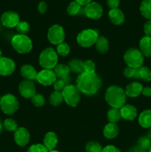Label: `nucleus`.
I'll use <instances>...</instances> for the list:
<instances>
[{"instance_id": "1", "label": "nucleus", "mask_w": 151, "mask_h": 152, "mask_svg": "<svg viewBox=\"0 0 151 152\" xmlns=\"http://www.w3.org/2000/svg\"><path fill=\"white\" fill-rule=\"evenodd\" d=\"M102 85V80L96 72L92 74L83 72L77 77L76 86L83 94L93 96L99 92Z\"/></svg>"}, {"instance_id": "2", "label": "nucleus", "mask_w": 151, "mask_h": 152, "mask_svg": "<svg viewBox=\"0 0 151 152\" xmlns=\"http://www.w3.org/2000/svg\"><path fill=\"white\" fill-rule=\"evenodd\" d=\"M105 100L111 108L120 109L125 105L127 96L122 88L118 86H111L105 92Z\"/></svg>"}, {"instance_id": "3", "label": "nucleus", "mask_w": 151, "mask_h": 152, "mask_svg": "<svg viewBox=\"0 0 151 152\" xmlns=\"http://www.w3.org/2000/svg\"><path fill=\"white\" fill-rule=\"evenodd\" d=\"M58 53L53 48H47L44 49L38 57V62L43 69L52 70L58 65Z\"/></svg>"}, {"instance_id": "4", "label": "nucleus", "mask_w": 151, "mask_h": 152, "mask_svg": "<svg viewBox=\"0 0 151 152\" xmlns=\"http://www.w3.org/2000/svg\"><path fill=\"white\" fill-rule=\"evenodd\" d=\"M11 45L13 49L20 54L30 53L33 48V42L30 38L23 34H19L13 36L11 39Z\"/></svg>"}, {"instance_id": "5", "label": "nucleus", "mask_w": 151, "mask_h": 152, "mask_svg": "<svg viewBox=\"0 0 151 152\" xmlns=\"http://www.w3.org/2000/svg\"><path fill=\"white\" fill-rule=\"evenodd\" d=\"M99 31L96 29H84L77 35V43L82 48H90L95 45L99 38Z\"/></svg>"}, {"instance_id": "6", "label": "nucleus", "mask_w": 151, "mask_h": 152, "mask_svg": "<svg viewBox=\"0 0 151 152\" xmlns=\"http://www.w3.org/2000/svg\"><path fill=\"white\" fill-rule=\"evenodd\" d=\"M124 60L128 67L139 68L143 65L144 56L139 49L131 48L124 53Z\"/></svg>"}, {"instance_id": "7", "label": "nucleus", "mask_w": 151, "mask_h": 152, "mask_svg": "<svg viewBox=\"0 0 151 152\" xmlns=\"http://www.w3.org/2000/svg\"><path fill=\"white\" fill-rule=\"evenodd\" d=\"M64 100L71 107H76L81 100V92L75 85H68L62 91Z\"/></svg>"}, {"instance_id": "8", "label": "nucleus", "mask_w": 151, "mask_h": 152, "mask_svg": "<svg viewBox=\"0 0 151 152\" xmlns=\"http://www.w3.org/2000/svg\"><path fill=\"white\" fill-rule=\"evenodd\" d=\"M19 100L14 95L7 94L0 99V108L3 113L7 115H13L19 109Z\"/></svg>"}, {"instance_id": "9", "label": "nucleus", "mask_w": 151, "mask_h": 152, "mask_svg": "<svg viewBox=\"0 0 151 152\" xmlns=\"http://www.w3.org/2000/svg\"><path fill=\"white\" fill-rule=\"evenodd\" d=\"M47 39L51 44L55 45L64 42L65 39V30L59 25H52L47 31Z\"/></svg>"}, {"instance_id": "10", "label": "nucleus", "mask_w": 151, "mask_h": 152, "mask_svg": "<svg viewBox=\"0 0 151 152\" xmlns=\"http://www.w3.org/2000/svg\"><path fill=\"white\" fill-rule=\"evenodd\" d=\"M84 13L89 19L97 20L103 15V7L99 3L96 1H91L84 6Z\"/></svg>"}, {"instance_id": "11", "label": "nucleus", "mask_w": 151, "mask_h": 152, "mask_svg": "<svg viewBox=\"0 0 151 152\" xmlns=\"http://www.w3.org/2000/svg\"><path fill=\"white\" fill-rule=\"evenodd\" d=\"M36 80L39 84L44 86H50L54 84L57 80L54 71L50 69H42L37 74Z\"/></svg>"}, {"instance_id": "12", "label": "nucleus", "mask_w": 151, "mask_h": 152, "mask_svg": "<svg viewBox=\"0 0 151 152\" xmlns=\"http://www.w3.org/2000/svg\"><path fill=\"white\" fill-rule=\"evenodd\" d=\"M19 92L22 97L31 99L36 94L35 84L31 80H23L19 85Z\"/></svg>"}, {"instance_id": "13", "label": "nucleus", "mask_w": 151, "mask_h": 152, "mask_svg": "<svg viewBox=\"0 0 151 152\" xmlns=\"http://www.w3.org/2000/svg\"><path fill=\"white\" fill-rule=\"evenodd\" d=\"M20 22V17L18 13L13 10H7L4 12L1 16V22L4 27L13 28Z\"/></svg>"}, {"instance_id": "14", "label": "nucleus", "mask_w": 151, "mask_h": 152, "mask_svg": "<svg viewBox=\"0 0 151 152\" xmlns=\"http://www.w3.org/2000/svg\"><path fill=\"white\" fill-rule=\"evenodd\" d=\"M16 70V63L8 57L0 58V76L6 77L11 75Z\"/></svg>"}, {"instance_id": "15", "label": "nucleus", "mask_w": 151, "mask_h": 152, "mask_svg": "<svg viewBox=\"0 0 151 152\" xmlns=\"http://www.w3.org/2000/svg\"><path fill=\"white\" fill-rule=\"evenodd\" d=\"M30 133L27 129L24 127L18 128L17 130L14 132L15 142L19 146H26L30 141Z\"/></svg>"}, {"instance_id": "16", "label": "nucleus", "mask_w": 151, "mask_h": 152, "mask_svg": "<svg viewBox=\"0 0 151 152\" xmlns=\"http://www.w3.org/2000/svg\"><path fill=\"white\" fill-rule=\"evenodd\" d=\"M121 118L127 121H132L137 117V109L132 105H124L120 108Z\"/></svg>"}, {"instance_id": "17", "label": "nucleus", "mask_w": 151, "mask_h": 152, "mask_svg": "<svg viewBox=\"0 0 151 152\" xmlns=\"http://www.w3.org/2000/svg\"><path fill=\"white\" fill-rule=\"evenodd\" d=\"M143 88V86L140 83H138V82L130 83V84L127 85L124 90L126 96L131 98L138 97L142 93Z\"/></svg>"}, {"instance_id": "18", "label": "nucleus", "mask_w": 151, "mask_h": 152, "mask_svg": "<svg viewBox=\"0 0 151 152\" xmlns=\"http://www.w3.org/2000/svg\"><path fill=\"white\" fill-rule=\"evenodd\" d=\"M108 18L110 21L115 25H122L125 20L124 13L119 8L110 9L108 12Z\"/></svg>"}, {"instance_id": "19", "label": "nucleus", "mask_w": 151, "mask_h": 152, "mask_svg": "<svg viewBox=\"0 0 151 152\" xmlns=\"http://www.w3.org/2000/svg\"><path fill=\"white\" fill-rule=\"evenodd\" d=\"M58 142H59V139L56 133L49 132L45 134L43 139V145L47 148L49 151L54 150L56 145H58Z\"/></svg>"}, {"instance_id": "20", "label": "nucleus", "mask_w": 151, "mask_h": 152, "mask_svg": "<svg viewBox=\"0 0 151 152\" xmlns=\"http://www.w3.org/2000/svg\"><path fill=\"white\" fill-rule=\"evenodd\" d=\"M20 74L25 80L33 81L34 80H36L38 72L33 65H29V64H25V65H22V68H21Z\"/></svg>"}, {"instance_id": "21", "label": "nucleus", "mask_w": 151, "mask_h": 152, "mask_svg": "<svg viewBox=\"0 0 151 152\" xmlns=\"http://www.w3.org/2000/svg\"><path fill=\"white\" fill-rule=\"evenodd\" d=\"M118 133H119V127L116 123H107L103 129V134L107 139H114L118 136Z\"/></svg>"}, {"instance_id": "22", "label": "nucleus", "mask_w": 151, "mask_h": 152, "mask_svg": "<svg viewBox=\"0 0 151 152\" xmlns=\"http://www.w3.org/2000/svg\"><path fill=\"white\" fill-rule=\"evenodd\" d=\"M139 50L144 56L151 57V37H142L139 41Z\"/></svg>"}, {"instance_id": "23", "label": "nucleus", "mask_w": 151, "mask_h": 152, "mask_svg": "<svg viewBox=\"0 0 151 152\" xmlns=\"http://www.w3.org/2000/svg\"><path fill=\"white\" fill-rule=\"evenodd\" d=\"M139 123L144 129L151 128V110L147 109L141 112L139 116Z\"/></svg>"}, {"instance_id": "24", "label": "nucleus", "mask_w": 151, "mask_h": 152, "mask_svg": "<svg viewBox=\"0 0 151 152\" xmlns=\"http://www.w3.org/2000/svg\"><path fill=\"white\" fill-rule=\"evenodd\" d=\"M55 74H56V77L59 79H67L69 77L70 74V70L68 67V65H65V64H59L56 65L54 68Z\"/></svg>"}, {"instance_id": "25", "label": "nucleus", "mask_w": 151, "mask_h": 152, "mask_svg": "<svg viewBox=\"0 0 151 152\" xmlns=\"http://www.w3.org/2000/svg\"><path fill=\"white\" fill-rule=\"evenodd\" d=\"M95 45H96L97 51L100 53H107L110 48L109 41L106 37H103V36H99V38L96 40V43H95Z\"/></svg>"}, {"instance_id": "26", "label": "nucleus", "mask_w": 151, "mask_h": 152, "mask_svg": "<svg viewBox=\"0 0 151 152\" xmlns=\"http://www.w3.org/2000/svg\"><path fill=\"white\" fill-rule=\"evenodd\" d=\"M68 67L70 72L74 74H81L84 72V61L78 59H73L68 62Z\"/></svg>"}, {"instance_id": "27", "label": "nucleus", "mask_w": 151, "mask_h": 152, "mask_svg": "<svg viewBox=\"0 0 151 152\" xmlns=\"http://www.w3.org/2000/svg\"><path fill=\"white\" fill-rule=\"evenodd\" d=\"M141 14L145 19H151V0H143L139 7Z\"/></svg>"}, {"instance_id": "28", "label": "nucleus", "mask_w": 151, "mask_h": 152, "mask_svg": "<svg viewBox=\"0 0 151 152\" xmlns=\"http://www.w3.org/2000/svg\"><path fill=\"white\" fill-rule=\"evenodd\" d=\"M64 97L61 91H55L52 92L49 96V102L52 106L57 107L59 106L63 102Z\"/></svg>"}, {"instance_id": "29", "label": "nucleus", "mask_w": 151, "mask_h": 152, "mask_svg": "<svg viewBox=\"0 0 151 152\" xmlns=\"http://www.w3.org/2000/svg\"><path fill=\"white\" fill-rule=\"evenodd\" d=\"M107 120L110 123H118L121 118V113H120V109L111 108L108 111L107 114Z\"/></svg>"}, {"instance_id": "30", "label": "nucleus", "mask_w": 151, "mask_h": 152, "mask_svg": "<svg viewBox=\"0 0 151 152\" xmlns=\"http://www.w3.org/2000/svg\"><path fill=\"white\" fill-rule=\"evenodd\" d=\"M139 79L146 82L151 81V70L146 66H141L138 68Z\"/></svg>"}, {"instance_id": "31", "label": "nucleus", "mask_w": 151, "mask_h": 152, "mask_svg": "<svg viewBox=\"0 0 151 152\" xmlns=\"http://www.w3.org/2000/svg\"><path fill=\"white\" fill-rule=\"evenodd\" d=\"M82 6L80 5L78 2L76 1H73L70 2L67 7V13L70 16H76L80 13Z\"/></svg>"}, {"instance_id": "32", "label": "nucleus", "mask_w": 151, "mask_h": 152, "mask_svg": "<svg viewBox=\"0 0 151 152\" xmlns=\"http://www.w3.org/2000/svg\"><path fill=\"white\" fill-rule=\"evenodd\" d=\"M137 146L144 151H147L151 146V140L147 136L141 137L137 141Z\"/></svg>"}, {"instance_id": "33", "label": "nucleus", "mask_w": 151, "mask_h": 152, "mask_svg": "<svg viewBox=\"0 0 151 152\" xmlns=\"http://www.w3.org/2000/svg\"><path fill=\"white\" fill-rule=\"evenodd\" d=\"M3 127L7 132H15L18 129V124L15 120L12 118H7L3 123Z\"/></svg>"}, {"instance_id": "34", "label": "nucleus", "mask_w": 151, "mask_h": 152, "mask_svg": "<svg viewBox=\"0 0 151 152\" xmlns=\"http://www.w3.org/2000/svg\"><path fill=\"white\" fill-rule=\"evenodd\" d=\"M70 52V48L66 42H62L56 47V53L62 56H67Z\"/></svg>"}, {"instance_id": "35", "label": "nucleus", "mask_w": 151, "mask_h": 152, "mask_svg": "<svg viewBox=\"0 0 151 152\" xmlns=\"http://www.w3.org/2000/svg\"><path fill=\"white\" fill-rule=\"evenodd\" d=\"M102 149L103 148L101 144L94 141H90L85 146V150L87 152H102Z\"/></svg>"}, {"instance_id": "36", "label": "nucleus", "mask_w": 151, "mask_h": 152, "mask_svg": "<svg viewBox=\"0 0 151 152\" xmlns=\"http://www.w3.org/2000/svg\"><path fill=\"white\" fill-rule=\"evenodd\" d=\"M123 74L126 78L129 79H139V72H138V68H131L128 67L124 68L123 71Z\"/></svg>"}, {"instance_id": "37", "label": "nucleus", "mask_w": 151, "mask_h": 152, "mask_svg": "<svg viewBox=\"0 0 151 152\" xmlns=\"http://www.w3.org/2000/svg\"><path fill=\"white\" fill-rule=\"evenodd\" d=\"M31 102L34 106L37 107V108H40V107L44 106L45 104V99H44V96L41 94H36L32 98H31Z\"/></svg>"}, {"instance_id": "38", "label": "nucleus", "mask_w": 151, "mask_h": 152, "mask_svg": "<svg viewBox=\"0 0 151 152\" xmlns=\"http://www.w3.org/2000/svg\"><path fill=\"white\" fill-rule=\"evenodd\" d=\"M16 30L19 34L26 35L30 31V25L26 21H20L17 25H16Z\"/></svg>"}, {"instance_id": "39", "label": "nucleus", "mask_w": 151, "mask_h": 152, "mask_svg": "<svg viewBox=\"0 0 151 152\" xmlns=\"http://www.w3.org/2000/svg\"><path fill=\"white\" fill-rule=\"evenodd\" d=\"M68 81H69V79L68 78L64 79V80H62V79H59V80H56V81L54 83V84H53V88H54L55 91L62 92V90H63V89L65 88L68 85H70V84H68Z\"/></svg>"}, {"instance_id": "40", "label": "nucleus", "mask_w": 151, "mask_h": 152, "mask_svg": "<svg viewBox=\"0 0 151 152\" xmlns=\"http://www.w3.org/2000/svg\"><path fill=\"white\" fill-rule=\"evenodd\" d=\"M84 72L89 73V74L96 72V65L91 59L84 61Z\"/></svg>"}, {"instance_id": "41", "label": "nucleus", "mask_w": 151, "mask_h": 152, "mask_svg": "<svg viewBox=\"0 0 151 152\" xmlns=\"http://www.w3.org/2000/svg\"><path fill=\"white\" fill-rule=\"evenodd\" d=\"M27 152H49V151L42 144H34L30 146Z\"/></svg>"}, {"instance_id": "42", "label": "nucleus", "mask_w": 151, "mask_h": 152, "mask_svg": "<svg viewBox=\"0 0 151 152\" xmlns=\"http://www.w3.org/2000/svg\"><path fill=\"white\" fill-rule=\"evenodd\" d=\"M47 4L46 1H40L38 4V6H37V10H38V12L41 14H44V13H46V11L47 10Z\"/></svg>"}, {"instance_id": "43", "label": "nucleus", "mask_w": 151, "mask_h": 152, "mask_svg": "<svg viewBox=\"0 0 151 152\" xmlns=\"http://www.w3.org/2000/svg\"><path fill=\"white\" fill-rule=\"evenodd\" d=\"M144 32L147 37H151V19L147 21L144 25Z\"/></svg>"}, {"instance_id": "44", "label": "nucleus", "mask_w": 151, "mask_h": 152, "mask_svg": "<svg viewBox=\"0 0 151 152\" xmlns=\"http://www.w3.org/2000/svg\"><path fill=\"white\" fill-rule=\"evenodd\" d=\"M107 6L110 9L118 8L120 4V0H106Z\"/></svg>"}, {"instance_id": "45", "label": "nucleus", "mask_w": 151, "mask_h": 152, "mask_svg": "<svg viewBox=\"0 0 151 152\" xmlns=\"http://www.w3.org/2000/svg\"><path fill=\"white\" fill-rule=\"evenodd\" d=\"M102 152H121L117 147L112 145H108L103 148Z\"/></svg>"}, {"instance_id": "46", "label": "nucleus", "mask_w": 151, "mask_h": 152, "mask_svg": "<svg viewBox=\"0 0 151 152\" xmlns=\"http://www.w3.org/2000/svg\"><path fill=\"white\" fill-rule=\"evenodd\" d=\"M142 94L144 96H151V88L150 87H144L142 90Z\"/></svg>"}, {"instance_id": "47", "label": "nucleus", "mask_w": 151, "mask_h": 152, "mask_svg": "<svg viewBox=\"0 0 151 152\" xmlns=\"http://www.w3.org/2000/svg\"><path fill=\"white\" fill-rule=\"evenodd\" d=\"M74 1L78 2L81 6H85L91 1H93V0H74Z\"/></svg>"}, {"instance_id": "48", "label": "nucleus", "mask_w": 151, "mask_h": 152, "mask_svg": "<svg viewBox=\"0 0 151 152\" xmlns=\"http://www.w3.org/2000/svg\"><path fill=\"white\" fill-rule=\"evenodd\" d=\"M128 152H147L146 151H144V150L141 149V148H139V147L136 145V146H133V148H131L130 149V151Z\"/></svg>"}, {"instance_id": "49", "label": "nucleus", "mask_w": 151, "mask_h": 152, "mask_svg": "<svg viewBox=\"0 0 151 152\" xmlns=\"http://www.w3.org/2000/svg\"><path fill=\"white\" fill-rule=\"evenodd\" d=\"M147 136L151 140V128H150L149 131H148V132H147Z\"/></svg>"}, {"instance_id": "50", "label": "nucleus", "mask_w": 151, "mask_h": 152, "mask_svg": "<svg viewBox=\"0 0 151 152\" xmlns=\"http://www.w3.org/2000/svg\"><path fill=\"white\" fill-rule=\"evenodd\" d=\"M2 129H3V123H1V120H0V134H1V131H2Z\"/></svg>"}, {"instance_id": "51", "label": "nucleus", "mask_w": 151, "mask_h": 152, "mask_svg": "<svg viewBox=\"0 0 151 152\" xmlns=\"http://www.w3.org/2000/svg\"><path fill=\"white\" fill-rule=\"evenodd\" d=\"M49 152H60V151H57V150H53V151H49Z\"/></svg>"}, {"instance_id": "52", "label": "nucleus", "mask_w": 151, "mask_h": 152, "mask_svg": "<svg viewBox=\"0 0 151 152\" xmlns=\"http://www.w3.org/2000/svg\"><path fill=\"white\" fill-rule=\"evenodd\" d=\"M1 55H2V52H1V49H0V58L2 57V56H1Z\"/></svg>"}, {"instance_id": "53", "label": "nucleus", "mask_w": 151, "mask_h": 152, "mask_svg": "<svg viewBox=\"0 0 151 152\" xmlns=\"http://www.w3.org/2000/svg\"><path fill=\"white\" fill-rule=\"evenodd\" d=\"M147 152H151V146H150V148H149V150H148Z\"/></svg>"}]
</instances>
